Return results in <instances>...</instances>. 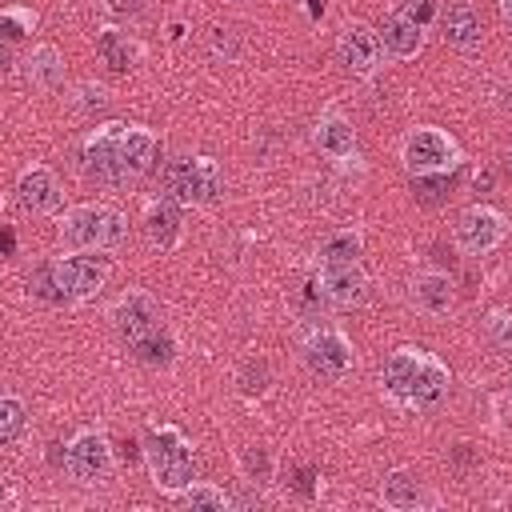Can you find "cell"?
Instances as JSON below:
<instances>
[{
	"label": "cell",
	"mask_w": 512,
	"mask_h": 512,
	"mask_svg": "<svg viewBox=\"0 0 512 512\" xmlns=\"http://www.w3.org/2000/svg\"><path fill=\"white\" fill-rule=\"evenodd\" d=\"M124 236H128V220H124V212H116L108 204H76L60 220V244L72 252L116 248Z\"/></svg>",
	"instance_id": "obj_3"
},
{
	"label": "cell",
	"mask_w": 512,
	"mask_h": 512,
	"mask_svg": "<svg viewBox=\"0 0 512 512\" xmlns=\"http://www.w3.org/2000/svg\"><path fill=\"white\" fill-rule=\"evenodd\" d=\"M112 324H116L120 340L132 348L136 340H144L148 332H156V328H160V308H156V300H152L148 292L128 288V292L112 304Z\"/></svg>",
	"instance_id": "obj_12"
},
{
	"label": "cell",
	"mask_w": 512,
	"mask_h": 512,
	"mask_svg": "<svg viewBox=\"0 0 512 512\" xmlns=\"http://www.w3.org/2000/svg\"><path fill=\"white\" fill-rule=\"evenodd\" d=\"M368 288H372V280H368V272H364L360 260H328V264H320V292L336 308L364 304L368 300Z\"/></svg>",
	"instance_id": "obj_11"
},
{
	"label": "cell",
	"mask_w": 512,
	"mask_h": 512,
	"mask_svg": "<svg viewBox=\"0 0 512 512\" xmlns=\"http://www.w3.org/2000/svg\"><path fill=\"white\" fill-rule=\"evenodd\" d=\"M144 236H148V244L152 248H160V252H172L176 244H180V236H184V224H180V208H176V200H152L148 208H144Z\"/></svg>",
	"instance_id": "obj_15"
},
{
	"label": "cell",
	"mask_w": 512,
	"mask_h": 512,
	"mask_svg": "<svg viewBox=\"0 0 512 512\" xmlns=\"http://www.w3.org/2000/svg\"><path fill=\"white\" fill-rule=\"evenodd\" d=\"M268 380H272L268 360H248V364L240 368V392H244V396H264V392H268Z\"/></svg>",
	"instance_id": "obj_28"
},
{
	"label": "cell",
	"mask_w": 512,
	"mask_h": 512,
	"mask_svg": "<svg viewBox=\"0 0 512 512\" xmlns=\"http://www.w3.org/2000/svg\"><path fill=\"white\" fill-rule=\"evenodd\" d=\"M0 24H4V36H8V40H20L24 32H32L36 16L24 12V8H4V12H0Z\"/></svg>",
	"instance_id": "obj_33"
},
{
	"label": "cell",
	"mask_w": 512,
	"mask_h": 512,
	"mask_svg": "<svg viewBox=\"0 0 512 512\" xmlns=\"http://www.w3.org/2000/svg\"><path fill=\"white\" fill-rule=\"evenodd\" d=\"M240 468H244V480H248V484H264V480H272V460H268L264 448H244Z\"/></svg>",
	"instance_id": "obj_29"
},
{
	"label": "cell",
	"mask_w": 512,
	"mask_h": 512,
	"mask_svg": "<svg viewBox=\"0 0 512 512\" xmlns=\"http://www.w3.org/2000/svg\"><path fill=\"white\" fill-rule=\"evenodd\" d=\"M484 336H488L496 348H512V312H504V308L488 312V320H484Z\"/></svg>",
	"instance_id": "obj_30"
},
{
	"label": "cell",
	"mask_w": 512,
	"mask_h": 512,
	"mask_svg": "<svg viewBox=\"0 0 512 512\" xmlns=\"http://www.w3.org/2000/svg\"><path fill=\"white\" fill-rule=\"evenodd\" d=\"M132 352H136L144 364H168L172 352H176V344H172V336H168L164 328H156V332H148L144 340H136Z\"/></svg>",
	"instance_id": "obj_27"
},
{
	"label": "cell",
	"mask_w": 512,
	"mask_h": 512,
	"mask_svg": "<svg viewBox=\"0 0 512 512\" xmlns=\"http://www.w3.org/2000/svg\"><path fill=\"white\" fill-rule=\"evenodd\" d=\"M112 12H120V16H128V12H140L144 8V0H104Z\"/></svg>",
	"instance_id": "obj_35"
},
{
	"label": "cell",
	"mask_w": 512,
	"mask_h": 512,
	"mask_svg": "<svg viewBox=\"0 0 512 512\" xmlns=\"http://www.w3.org/2000/svg\"><path fill=\"white\" fill-rule=\"evenodd\" d=\"M392 12H400V16L416 20V24H428V20H436V16H440L436 0H392Z\"/></svg>",
	"instance_id": "obj_32"
},
{
	"label": "cell",
	"mask_w": 512,
	"mask_h": 512,
	"mask_svg": "<svg viewBox=\"0 0 512 512\" xmlns=\"http://www.w3.org/2000/svg\"><path fill=\"white\" fill-rule=\"evenodd\" d=\"M112 464H116V460H112L108 436L96 432V428L76 432L72 444H68V452H64V468H68V476L80 480V484H100V480H108V476H112Z\"/></svg>",
	"instance_id": "obj_9"
},
{
	"label": "cell",
	"mask_w": 512,
	"mask_h": 512,
	"mask_svg": "<svg viewBox=\"0 0 512 512\" xmlns=\"http://www.w3.org/2000/svg\"><path fill=\"white\" fill-rule=\"evenodd\" d=\"M380 44H384V52L388 56H396V60H412L420 48H424V24H416V20H408V16H400V12H388L384 20H380Z\"/></svg>",
	"instance_id": "obj_17"
},
{
	"label": "cell",
	"mask_w": 512,
	"mask_h": 512,
	"mask_svg": "<svg viewBox=\"0 0 512 512\" xmlns=\"http://www.w3.org/2000/svg\"><path fill=\"white\" fill-rule=\"evenodd\" d=\"M48 272H52L56 300H72V304H80V300H92V296L104 288L112 264H108V256L68 252V256H60V260H52Z\"/></svg>",
	"instance_id": "obj_5"
},
{
	"label": "cell",
	"mask_w": 512,
	"mask_h": 512,
	"mask_svg": "<svg viewBox=\"0 0 512 512\" xmlns=\"http://www.w3.org/2000/svg\"><path fill=\"white\" fill-rule=\"evenodd\" d=\"M96 56H100V60H104L112 72H128V68L136 64L140 48H136V40H128V32L104 28V32L96 36Z\"/></svg>",
	"instance_id": "obj_22"
},
{
	"label": "cell",
	"mask_w": 512,
	"mask_h": 512,
	"mask_svg": "<svg viewBox=\"0 0 512 512\" xmlns=\"http://www.w3.org/2000/svg\"><path fill=\"white\" fill-rule=\"evenodd\" d=\"M24 80L36 84V88H56V84L64 80V56H60V48L36 44V48L24 56Z\"/></svg>",
	"instance_id": "obj_21"
},
{
	"label": "cell",
	"mask_w": 512,
	"mask_h": 512,
	"mask_svg": "<svg viewBox=\"0 0 512 512\" xmlns=\"http://www.w3.org/2000/svg\"><path fill=\"white\" fill-rule=\"evenodd\" d=\"M144 460H148V472H152V484L164 492V496H180L188 484H196V464H192V448L188 440L160 424L144 436Z\"/></svg>",
	"instance_id": "obj_2"
},
{
	"label": "cell",
	"mask_w": 512,
	"mask_h": 512,
	"mask_svg": "<svg viewBox=\"0 0 512 512\" xmlns=\"http://www.w3.org/2000/svg\"><path fill=\"white\" fill-rule=\"evenodd\" d=\"M160 192L176 204H212L224 192V176L220 164L212 156H176L160 168Z\"/></svg>",
	"instance_id": "obj_4"
},
{
	"label": "cell",
	"mask_w": 512,
	"mask_h": 512,
	"mask_svg": "<svg viewBox=\"0 0 512 512\" xmlns=\"http://www.w3.org/2000/svg\"><path fill=\"white\" fill-rule=\"evenodd\" d=\"M380 500L396 512H412L420 504H428V492H424V480L408 468H392L384 480H380Z\"/></svg>",
	"instance_id": "obj_19"
},
{
	"label": "cell",
	"mask_w": 512,
	"mask_h": 512,
	"mask_svg": "<svg viewBox=\"0 0 512 512\" xmlns=\"http://www.w3.org/2000/svg\"><path fill=\"white\" fill-rule=\"evenodd\" d=\"M28 424V412H24V400L20 396H4L0 400V444H16L20 432Z\"/></svg>",
	"instance_id": "obj_26"
},
{
	"label": "cell",
	"mask_w": 512,
	"mask_h": 512,
	"mask_svg": "<svg viewBox=\"0 0 512 512\" xmlns=\"http://www.w3.org/2000/svg\"><path fill=\"white\" fill-rule=\"evenodd\" d=\"M312 140H316V148H320L324 156H332V160H344V156L356 152V128H352L340 112H324V116L316 120Z\"/></svg>",
	"instance_id": "obj_20"
},
{
	"label": "cell",
	"mask_w": 512,
	"mask_h": 512,
	"mask_svg": "<svg viewBox=\"0 0 512 512\" xmlns=\"http://www.w3.org/2000/svg\"><path fill=\"white\" fill-rule=\"evenodd\" d=\"M300 356H304L308 372L320 376V380H340V376L352 368V344H348V336L336 332V328L312 332V336L304 340V352H300Z\"/></svg>",
	"instance_id": "obj_10"
},
{
	"label": "cell",
	"mask_w": 512,
	"mask_h": 512,
	"mask_svg": "<svg viewBox=\"0 0 512 512\" xmlns=\"http://www.w3.org/2000/svg\"><path fill=\"white\" fill-rule=\"evenodd\" d=\"M384 392L404 408L432 404L448 392V368L424 348H396L384 364Z\"/></svg>",
	"instance_id": "obj_1"
},
{
	"label": "cell",
	"mask_w": 512,
	"mask_h": 512,
	"mask_svg": "<svg viewBox=\"0 0 512 512\" xmlns=\"http://www.w3.org/2000/svg\"><path fill=\"white\" fill-rule=\"evenodd\" d=\"M76 108L80 112H92V108L100 112V108H108V92L100 84H80L76 88Z\"/></svg>",
	"instance_id": "obj_34"
},
{
	"label": "cell",
	"mask_w": 512,
	"mask_h": 512,
	"mask_svg": "<svg viewBox=\"0 0 512 512\" xmlns=\"http://www.w3.org/2000/svg\"><path fill=\"white\" fill-rule=\"evenodd\" d=\"M508 236V220L488 208V204H472L456 216V228H452V240L464 256H488L500 240Z\"/></svg>",
	"instance_id": "obj_8"
},
{
	"label": "cell",
	"mask_w": 512,
	"mask_h": 512,
	"mask_svg": "<svg viewBox=\"0 0 512 512\" xmlns=\"http://www.w3.org/2000/svg\"><path fill=\"white\" fill-rule=\"evenodd\" d=\"M440 28H444V40L452 48H460V52H472L480 44V36H484V24H480V16H476V8L468 0H452L440 12Z\"/></svg>",
	"instance_id": "obj_16"
},
{
	"label": "cell",
	"mask_w": 512,
	"mask_h": 512,
	"mask_svg": "<svg viewBox=\"0 0 512 512\" xmlns=\"http://www.w3.org/2000/svg\"><path fill=\"white\" fill-rule=\"evenodd\" d=\"M180 504L188 512H224L228 508V496L216 488V484H188L180 492Z\"/></svg>",
	"instance_id": "obj_25"
},
{
	"label": "cell",
	"mask_w": 512,
	"mask_h": 512,
	"mask_svg": "<svg viewBox=\"0 0 512 512\" xmlns=\"http://www.w3.org/2000/svg\"><path fill=\"white\" fill-rule=\"evenodd\" d=\"M508 396H512V388H508Z\"/></svg>",
	"instance_id": "obj_37"
},
{
	"label": "cell",
	"mask_w": 512,
	"mask_h": 512,
	"mask_svg": "<svg viewBox=\"0 0 512 512\" xmlns=\"http://www.w3.org/2000/svg\"><path fill=\"white\" fill-rule=\"evenodd\" d=\"M124 132H128V124L112 120V124H100L84 140L80 164H84V172L96 184H124L128 180V168H124Z\"/></svg>",
	"instance_id": "obj_7"
},
{
	"label": "cell",
	"mask_w": 512,
	"mask_h": 512,
	"mask_svg": "<svg viewBox=\"0 0 512 512\" xmlns=\"http://www.w3.org/2000/svg\"><path fill=\"white\" fill-rule=\"evenodd\" d=\"M360 252H364V236L356 228H340V232L324 236L320 264H328V260H360Z\"/></svg>",
	"instance_id": "obj_24"
},
{
	"label": "cell",
	"mask_w": 512,
	"mask_h": 512,
	"mask_svg": "<svg viewBox=\"0 0 512 512\" xmlns=\"http://www.w3.org/2000/svg\"><path fill=\"white\" fill-rule=\"evenodd\" d=\"M208 48H212L216 60H220V56H224V60H236V56H240V36H236L232 28H220V24H216V28L208 32Z\"/></svg>",
	"instance_id": "obj_31"
},
{
	"label": "cell",
	"mask_w": 512,
	"mask_h": 512,
	"mask_svg": "<svg viewBox=\"0 0 512 512\" xmlns=\"http://www.w3.org/2000/svg\"><path fill=\"white\" fill-rule=\"evenodd\" d=\"M500 12H504V20H512V0H500Z\"/></svg>",
	"instance_id": "obj_36"
},
{
	"label": "cell",
	"mask_w": 512,
	"mask_h": 512,
	"mask_svg": "<svg viewBox=\"0 0 512 512\" xmlns=\"http://www.w3.org/2000/svg\"><path fill=\"white\" fill-rule=\"evenodd\" d=\"M380 36L368 24H344L340 40H336V56L344 64V72L352 76H372L380 68Z\"/></svg>",
	"instance_id": "obj_13"
},
{
	"label": "cell",
	"mask_w": 512,
	"mask_h": 512,
	"mask_svg": "<svg viewBox=\"0 0 512 512\" xmlns=\"http://www.w3.org/2000/svg\"><path fill=\"white\" fill-rule=\"evenodd\" d=\"M412 304L428 316H448L456 308V284L444 272H420L412 280Z\"/></svg>",
	"instance_id": "obj_18"
},
{
	"label": "cell",
	"mask_w": 512,
	"mask_h": 512,
	"mask_svg": "<svg viewBox=\"0 0 512 512\" xmlns=\"http://www.w3.org/2000/svg\"><path fill=\"white\" fill-rule=\"evenodd\" d=\"M152 152H156V136L140 124H128V132H124V168H128V176H140L148 168Z\"/></svg>",
	"instance_id": "obj_23"
},
{
	"label": "cell",
	"mask_w": 512,
	"mask_h": 512,
	"mask_svg": "<svg viewBox=\"0 0 512 512\" xmlns=\"http://www.w3.org/2000/svg\"><path fill=\"white\" fill-rule=\"evenodd\" d=\"M16 200H20V208H24V212H32V216H48V212H56V208H60V200H64L56 172H52V168H44V164L24 168V172H20V180H16Z\"/></svg>",
	"instance_id": "obj_14"
},
{
	"label": "cell",
	"mask_w": 512,
	"mask_h": 512,
	"mask_svg": "<svg viewBox=\"0 0 512 512\" xmlns=\"http://www.w3.org/2000/svg\"><path fill=\"white\" fill-rule=\"evenodd\" d=\"M400 160H404V168L420 180V176H440V172L456 168V164H460V148H456V140H452L444 128L424 124V128L408 132V140H404V148H400Z\"/></svg>",
	"instance_id": "obj_6"
}]
</instances>
